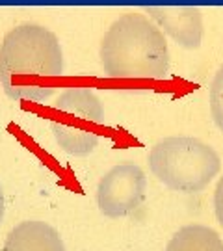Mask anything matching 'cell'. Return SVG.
<instances>
[{
	"mask_svg": "<svg viewBox=\"0 0 223 251\" xmlns=\"http://www.w3.org/2000/svg\"><path fill=\"white\" fill-rule=\"evenodd\" d=\"M99 58L116 80H162L170 71V49L158 25L143 13H125L108 28Z\"/></svg>",
	"mask_w": 223,
	"mask_h": 251,
	"instance_id": "2",
	"label": "cell"
},
{
	"mask_svg": "<svg viewBox=\"0 0 223 251\" xmlns=\"http://www.w3.org/2000/svg\"><path fill=\"white\" fill-rule=\"evenodd\" d=\"M208 99H210V114H212L216 126L220 130H223V65L214 75V80L210 84Z\"/></svg>",
	"mask_w": 223,
	"mask_h": 251,
	"instance_id": "9",
	"label": "cell"
},
{
	"mask_svg": "<svg viewBox=\"0 0 223 251\" xmlns=\"http://www.w3.org/2000/svg\"><path fill=\"white\" fill-rule=\"evenodd\" d=\"M102 123L104 108L91 88H67L52 102L50 132L60 149L71 156H88L95 151Z\"/></svg>",
	"mask_w": 223,
	"mask_h": 251,
	"instance_id": "4",
	"label": "cell"
},
{
	"mask_svg": "<svg viewBox=\"0 0 223 251\" xmlns=\"http://www.w3.org/2000/svg\"><path fill=\"white\" fill-rule=\"evenodd\" d=\"M63 52L49 28L25 23L11 28L0 43V86L13 100L49 99L60 86Z\"/></svg>",
	"mask_w": 223,
	"mask_h": 251,
	"instance_id": "1",
	"label": "cell"
},
{
	"mask_svg": "<svg viewBox=\"0 0 223 251\" xmlns=\"http://www.w3.org/2000/svg\"><path fill=\"white\" fill-rule=\"evenodd\" d=\"M214 212L220 225L223 227V177L218 180V186L214 192Z\"/></svg>",
	"mask_w": 223,
	"mask_h": 251,
	"instance_id": "10",
	"label": "cell"
},
{
	"mask_svg": "<svg viewBox=\"0 0 223 251\" xmlns=\"http://www.w3.org/2000/svg\"><path fill=\"white\" fill-rule=\"evenodd\" d=\"M147 196L145 171L136 164H119L102 175L97 186L100 214L117 220L136 212Z\"/></svg>",
	"mask_w": 223,
	"mask_h": 251,
	"instance_id": "5",
	"label": "cell"
},
{
	"mask_svg": "<svg viewBox=\"0 0 223 251\" xmlns=\"http://www.w3.org/2000/svg\"><path fill=\"white\" fill-rule=\"evenodd\" d=\"M149 168L170 190L196 194L203 192L218 177L222 158L214 147L197 138L170 136L151 147Z\"/></svg>",
	"mask_w": 223,
	"mask_h": 251,
	"instance_id": "3",
	"label": "cell"
},
{
	"mask_svg": "<svg viewBox=\"0 0 223 251\" xmlns=\"http://www.w3.org/2000/svg\"><path fill=\"white\" fill-rule=\"evenodd\" d=\"M4 251H65V246L52 225L26 220L9 231Z\"/></svg>",
	"mask_w": 223,
	"mask_h": 251,
	"instance_id": "7",
	"label": "cell"
},
{
	"mask_svg": "<svg viewBox=\"0 0 223 251\" xmlns=\"http://www.w3.org/2000/svg\"><path fill=\"white\" fill-rule=\"evenodd\" d=\"M166 251H223V238L212 227L186 225L171 236Z\"/></svg>",
	"mask_w": 223,
	"mask_h": 251,
	"instance_id": "8",
	"label": "cell"
},
{
	"mask_svg": "<svg viewBox=\"0 0 223 251\" xmlns=\"http://www.w3.org/2000/svg\"><path fill=\"white\" fill-rule=\"evenodd\" d=\"M145 13L164 34L184 49H199L203 41V13L196 6H145Z\"/></svg>",
	"mask_w": 223,
	"mask_h": 251,
	"instance_id": "6",
	"label": "cell"
},
{
	"mask_svg": "<svg viewBox=\"0 0 223 251\" xmlns=\"http://www.w3.org/2000/svg\"><path fill=\"white\" fill-rule=\"evenodd\" d=\"M2 218H4V194L0 188V224H2Z\"/></svg>",
	"mask_w": 223,
	"mask_h": 251,
	"instance_id": "11",
	"label": "cell"
}]
</instances>
